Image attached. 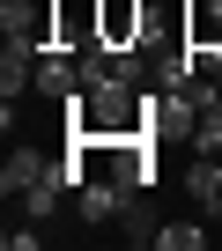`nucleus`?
I'll use <instances>...</instances> for the list:
<instances>
[{
	"label": "nucleus",
	"instance_id": "2",
	"mask_svg": "<svg viewBox=\"0 0 222 251\" xmlns=\"http://www.w3.org/2000/svg\"><path fill=\"white\" fill-rule=\"evenodd\" d=\"M0 30L23 45H59V0H0Z\"/></svg>",
	"mask_w": 222,
	"mask_h": 251
},
{
	"label": "nucleus",
	"instance_id": "11",
	"mask_svg": "<svg viewBox=\"0 0 222 251\" xmlns=\"http://www.w3.org/2000/svg\"><path fill=\"white\" fill-rule=\"evenodd\" d=\"M156 244H163V251H200V244H207V229H200V222H163V229H156Z\"/></svg>",
	"mask_w": 222,
	"mask_h": 251
},
{
	"label": "nucleus",
	"instance_id": "6",
	"mask_svg": "<svg viewBox=\"0 0 222 251\" xmlns=\"http://www.w3.org/2000/svg\"><path fill=\"white\" fill-rule=\"evenodd\" d=\"M30 89H37V45L8 37V52H0V96H8V103H23Z\"/></svg>",
	"mask_w": 222,
	"mask_h": 251
},
{
	"label": "nucleus",
	"instance_id": "7",
	"mask_svg": "<svg viewBox=\"0 0 222 251\" xmlns=\"http://www.w3.org/2000/svg\"><path fill=\"white\" fill-rule=\"evenodd\" d=\"M45 170H52V155H37V148H8V163H0V192H8V200H23Z\"/></svg>",
	"mask_w": 222,
	"mask_h": 251
},
{
	"label": "nucleus",
	"instance_id": "12",
	"mask_svg": "<svg viewBox=\"0 0 222 251\" xmlns=\"http://www.w3.org/2000/svg\"><path fill=\"white\" fill-rule=\"evenodd\" d=\"M0 244H8V251H37L45 236H37V222H23V229H0Z\"/></svg>",
	"mask_w": 222,
	"mask_h": 251
},
{
	"label": "nucleus",
	"instance_id": "3",
	"mask_svg": "<svg viewBox=\"0 0 222 251\" xmlns=\"http://www.w3.org/2000/svg\"><path fill=\"white\" fill-rule=\"evenodd\" d=\"M134 200H141V192H126L119 177H96V170H89V177H82V192H74V214H82L89 229H104V222H119Z\"/></svg>",
	"mask_w": 222,
	"mask_h": 251
},
{
	"label": "nucleus",
	"instance_id": "5",
	"mask_svg": "<svg viewBox=\"0 0 222 251\" xmlns=\"http://www.w3.org/2000/svg\"><path fill=\"white\" fill-rule=\"evenodd\" d=\"M74 89H82V59H74L67 45H45V52H37V96L67 103Z\"/></svg>",
	"mask_w": 222,
	"mask_h": 251
},
{
	"label": "nucleus",
	"instance_id": "1",
	"mask_svg": "<svg viewBox=\"0 0 222 251\" xmlns=\"http://www.w3.org/2000/svg\"><path fill=\"white\" fill-rule=\"evenodd\" d=\"M89 37H104V45H148V0H96L89 8Z\"/></svg>",
	"mask_w": 222,
	"mask_h": 251
},
{
	"label": "nucleus",
	"instance_id": "9",
	"mask_svg": "<svg viewBox=\"0 0 222 251\" xmlns=\"http://www.w3.org/2000/svg\"><path fill=\"white\" fill-rule=\"evenodd\" d=\"M148 74H156V89H193V74H200V52L178 37L170 52H156V59H148Z\"/></svg>",
	"mask_w": 222,
	"mask_h": 251
},
{
	"label": "nucleus",
	"instance_id": "4",
	"mask_svg": "<svg viewBox=\"0 0 222 251\" xmlns=\"http://www.w3.org/2000/svg\"><path fill=\"white\" fill-rule=\"evenodd\" d=\"M193 103H200V118H193V141H185V148H193V155H222V89H215L207 74L193 81Z\"/></svg>",
	"mask_w": 222,
	"mask_h": 251
},
{
	"label": "nucleus",
	"instance_id": "8",
	"mask_svg": "<svg viewBox=\"0 0 222 251\" xmlns=\"http://www.w3.org/2000/svg\"><path fill=\"white\" fill-rule=\"evenodd\" d=\"M185 45L207 59V52H222V0H193L185 8Z\"/></svg>",
	"mask_w": 222,
	"mask_h": 251
},
{
	"label": "nucleus",
	"instance_id": "10",
	"mask_svg": "<svg viewBox=\"0 0 222 251\" xmlns=\"http://www.w3.org/2000/svg\"><path fill=\"white\" fill-rule=\"evenodd\" d=\"M185 192H193V207L215 222V214H222V163H215V155H193V170H185Z\"/></svg>",
	"mask_w": 222,
	"mask_h": 251
}]
</instances>
